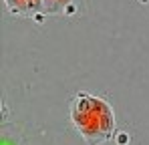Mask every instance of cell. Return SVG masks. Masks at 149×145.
I'll return each instance as SVG.
<instances>
[{"label":"cell","mask_w":149,"mask_h":145,"mask_svg":"<svg viewBox=\"0 0 149 145\" xmlns=\"http://www.w3.org/2000/svg\"><path fill=\"white\" fill-rule=\"evenodd\" d=\"M71 119L89 145H101L113 133L115 117L111 107L89 93H79L71 105Z\"/></svg>","instance_id":"obj_1"},{"label":"cell","mask_w":149,"mask_h":145,"mask_svg":"<svg viewBox=\"0 0 149 145\" xmlns=\"http://www.w3.org/2000/svg\"><path fill=\"white\" fill-rule=\"evenodd\" d=\"M71 0H42V6L49 10V12H56L61 8H65Z\"/></svg>","instance_id":"obj_2"},{"label":"cell","mask_w":149,"mask_h":145,"mask_svg":"<svg viewBox=\"0 0 149 145\" xmlns=\"http://www.w3.org/2000/svg\"><path fill=\"white\" fill-rule=\"evenodd\" d=\"M127 141H129V137H125L123 133H121V135L117 137V143H119V145H125V143H127Z\"/></svg>","instance_id":"obj_3"}]
</instances>
